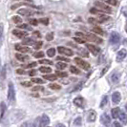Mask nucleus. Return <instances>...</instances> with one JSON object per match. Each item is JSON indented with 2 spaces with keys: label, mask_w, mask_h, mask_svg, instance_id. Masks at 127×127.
I'll return each mask as SVG.
<instances>
[{
  "label": "nucleus",
  "mask_w": 127,
  "mask_h": 127,
  "mask_svg": "<svg viewBox=\"0 0 127 127\" xmlns=\"http://www.w3.org/2000/svg\"><path fill=\"white\" fill-rule=\"evenodd\" d=\"M46 39H47V41H51L54 39V33L53 32H49L47 35H46Z\"/></svg>",
  "instance_id": "nucleus-46"
},
{
  "label": "nucleus",
  "mask_w": 127,
  "mask_h": 127,
  "mask_svg": "<svg viewBox=\"0 0 127 127\" xmlns=\"http://www.w3.org/2000/svg\"><path fill=\"white\" fill-rule=\"evenodd\" d=\"M8 99L11 104L15 102V91L13 88V84L12 82L9 83V91H8Z\"/></svg>",
  "instance_id": "nucleus-1"
},
{
  "label": "nucleus",
  "mask_w": 127,
  "mask_h": 127,
  "mask_svg": "<svg viewBox=\"0 0 127 127\" xmlns=\"http://www.w3.org/2000/svg\"><path fill=\"white\" fill-rule=\"evenodd\" d=\"M57 60H60V61H65V62H70V59L68 58V57H57Z\"/></svg>",
  "instance_id": "nucleus-40"
},
{
  "label": "nucleus",
  "mask_w": 127,
  "mask_h": 127,
  "mask_svg": "<svg viewBox=\"0 0 127 127\" xmlns=\"http://www.w3.org/2000/svg\"><path fill=\"white\" fill-rule=\"evenodd\" d=\"M29 126V122L28 121H26V122H24V123H22V125L20 127H28Z\"/></svg>",
  "instance_id": "nucleus-57"
},
{
  "label": "nucleus",
  "mask_w": 127,
  "mask_h": 127,
  "mask_svg": "<svg viewBox=\"0 0 127 127\" xmlns=\"http://www.w3.org/2000/svg\"><path fill=\"white\" fill-rule=\"evenodd\" d=\"M22 86H25V87H31L32 86V82L30 81H24V82H21Z\"/></svg>",
  "instance_id": "nucleus-49"
},
{
  "label": "nucleus",
  "mask_w": 127,
  "mask_h": 127,
  "mask_svg": "<svg viewBox=\"0 0 127 127\" xmlns=\"http://www.w3.org/2000/svg\"><path fill=\"white\" fill-rule=\"evenodd\" d=\"M121 40V37H120V34L118 32H112L111 33V36H110V43L113 45H117Z\"/></svg>",
  "instance_id": "nucleus-6"
},
{
  "label": "nucleus",
  "mask_w": 127,
  "mask_h": 127,
  "mask_svg": "<svg viewBox=\"0 0 127 127\" xmlns=\"http://www.w3.org/2000/svg\"><path fill=\"white\" fill-rule=\"evenodd\" d=\"M30 127H36V125H35V123H32V124L30 125Z\"/></svg>",
  "instance_id": "nucleus-60"
},
{
  "label": "nucleus",
  "mask_w": 127,
  "mask_h": 127,
  "mask_svg": "<svg viewBox=\"0 0 127 127\" xmlns=\"http://www.w3.org/2000/svg\"><path fill=\"white\" fill-rule=\"evenodd\" d=\"M119 119L121 120V121L123 123V124H126V114L124 112H121L119 115Z\"/></svg>",
  "instance_id": "nucleus-24"
},
{
  "label": "nucleus",
  "mask_w": 127,
  "mask_h": 127,
  "mask_svg": "<svg viewBox=\"0 0 127 127\" xmlns=\"http://www.w3.org/2000/svg\"><path fill=\"white\" fill-rule=\"evenodd\" d=\"M34 41L32 38H25L23 41H22V44L24 45H33Z\"/></svg>",
  "instance_id": "nucleus-27"
},
{
  "label": "nucleus",
  "mask_w": 127,
  "mask_h": 127,
  "mask_svg": "<svg viewBox=\"0 0 127 127\" xmlns=\"http://www.w3.org/2000/svg\"><path fill=\"white\" fill-rule=\"evenodd\" d=\"M49 87L53 90H59L61 87H60V85H58V84H50L49 85Z\"/></svg>",
  "instance_id": "nucleus-43"
},
{
  "label": "nucleus",
  "mask_w": 127,
  "mask_h": 127,
  "mask_svg": "<svg viewBox=\"0 0 127 127\" xmlns=\"http://www.w3.org/2000/svg\"><path fill=\"white\" fill-rule=\"evenodd\" d=\"M36 65H37V63H36V62H32V63L28 64V65L26 66V68H27V69H30V68H33V67H35Z\"/></svg>",
  "instance_id": "nucleus-48"
},
{
  "label": "nucleus",
  "mask_w": 127,
  "mask_h": 127,
  "mask_svg": "<svg viewBox=\"0 0 127 127\" xmlns=\"http://www.w3.org/2000/svg\"><path fill=\"white\" fill-rule=\"evenodd\" d=\"M13 35H15L16 37L21 38V39L26 37V36L28 35L27 32H25V31H21V30H18V29H14V30L13 31Z\"/></svg>",
  "instance_id": "nucleus-9"
},
{
  "label": "nucleus",
  "mask_w": 127,
  "mask_h": 127,
  "mask_svg": "<svg viewBox=\"0 0 127 127\" xmlns=\"http://www.w3.org/2000/svg\"><path fill=\"white\" fill-rule=\"evenodd\" d=\"M36 74H37V72H36L35 70H31L30 72H29V76H34Z\"/></svg>",
  "instance_id": "nucleus-51"
},
{
  "label": "nucleus",
  "mask_w": 127,
  "mask_h": 127,
  "mask_svg": "<svg viewBox=\"0 0 127 127\" xmlns=\"http://www.w3.org/2000/svg\"><path fill=\"white\" fill-rule=\"evenodd\" d=\"M32 91H39V90H43V88H41V87H39V86H35V87H33L32 88Z\"/></svg>",
  "instance_id": "nucleus-54"
},
{
  "label": "nucleus",
  "mask_w": 127,
  "mask_h": 127,
  "mask_svg": "<svg viewBox=\"0 0 127 127\" xmlns=\"http://www.w3.org/2000/svg\"><path fill=\"white\" fill-rule=\"evenodd\" d=\"M86 47H87V49H88L94 56H97L99 51H100V49H99L97 46H95V45H93V44H86Z\"/></svg>",
  "instance_id": "nucleus-8"
},
{
  "label": "nucleus",
  "mask_w": 127,
  "mask_h": 127,
  "mask_svg": "<svg viewBox=\"0 0 127 127\" xmlns=\"http://www.w3.org/2000/svg\"><path fill=\"white\" fill-rule=\"evenodd\" d=\"M57 51L59 54H62V55H65V56H68V57H71L74 55V52L72 51L69 48H66V47H57Z\"/></svg>",
  "instance_id": "nucleus-4"
},
{
  "label": "nucleus",
  "mask_w": 127,
  "mask_h": 127,
  "mask_svg": "<svg viewBox=\"0 0 127 127\" xmlns=\"http://www.w3.org/2000/svg\"><path fill=\"white\" fill-rule=\"evenodd\" d=\"M7 110V106L5 102H1L0 103V120H2L4 118V115Z\"/></svg>",
  "instance_id": "nucleus-18"
},
{
  "label": "nucleus",
  "mask_w": 127,
  "mask_h": 127,
  "mask_svg": "<svg viewBox=\"0 0 127 127\" xmlns=\"http://www.w3.org/2000/svg\"><path fill=\"white\" fill-rule=\"evenodd\" d=\"M74 40H75L76 42H77V43H84V42H85V39L80 38V37H75Z\"/></svg>",
  "instance_id": "nucleus-47"
},
{
  "label": "nucleus",
  "mask_w": 127,
  "mask_h": 127,
  "mask_svg": "<svg viewBox=\"0 0 127 127\" xmlns=\"http://www.w3.org/2000/svg\"><path fill=\"white\" fill-rule=\"evenodd\" d=\"M57 76L56 75H44L43 78L44 79H47V80H50V81H55L57 80Z\"/></svg>",
  "instance_id": "nucleus-23"
},
{
  "label": "nucleus",
  "mask_w": 127,
  "mask_h": 127,
  "mask_svg": "<svg viewBox=\"0 0 127 127\" xmlns=\"http://www.w3.org/2000/svg\"><path fill=\"white\" fill-rule=\"evenodd\" d=\"M38 22H40V23H42L43 25H48L49 24V19L47 18V17H42V18H40L39 20H38Z\"/></svg>",
  "instance_id": "nucleus-33"
},
{
  "label": "nucleus",
  "mask_w": 127,
  "mask_h": 127,
  "mask_svg": "<svg viewBox=\"0 0 127 127\" xmlns=\"http://www.w3.org/2000/svg\"><path fill=\"white\" fill-rule=\"evenodd\" d=\"M32 35H33L34 37H38V38L41 37V34H40V32H38V31H34L33 33H32Z\"/></svg>",
  "instance_id": "nucleus-50"
},
{
  "label": "nucleus",
  "mask_w": 127,
  "mask_h": 127,
  "mask_svg": "<svg viewBox=\"0 0 127 127\" xmlns=\"http://www.w3.org/2000/svg\"><path fill=\"white\" fill-rule=\"evenodd\" d=\"M92 31L95 32V33H97V34H99V35H102L104 32H103V30H102L100 27H98V26H95L93 29H92Z\"/></svg>",
  "instance_id": "nucleus-21"
},
{
  "label": "nucleus",
  "mask_w": 127,
  "mask_h": 127,
  "mask_svg": "<svg viewBox=\"0 0 127 127\" xmlns=\"http://www.w3.org/2000/svg\"><path fill=\"white\" fill-rule=\"evenodd\" d=\"M39 71L41 72V73H43V74H48V73H51L52 72V69L50 67H40L39 68Z\"/></svg>",
  "instance_id": "nucleus-28"
},
{
  "label": "nucleus",
  "mask_w": 127,
  "mask_h": 127,
  "mask_svg": "<svg viewBox=\"0 0 127 127\" xmlns=\"http://www.w3.org/2000/svg\"><path fill=\"white\" fill-rule=\"evenodd\" d=\"M4 38V24L0 23V44H2Z\"/></svg>",
  "instance_id": "nucleus-22"
},
{
  "label": "nucleus",
  "mask_w": 127,
  "mask_h": 127,
  "mask_svg": "<svg viewBox=\"0 0 127 127\" xmlns=\"http://www.w3.org/2000/svg\"><path fill=\"white\" fill-rule=\"evenodd\" d=\"M42 41H37L36 43H33V48L35 49V50H38V49H40L41 47H42Z\"/></svg>",
  "instance_id": "nucleus-37"
},
{
  "label": "nucleus",
  "mask_w": 127,
  "mask_h": 127,
  "mask_svg": "<svg viewBox=\"0 0 127 127\" xmlns=\"http://www.w3.org/2000/svg\"><path fill=\"white\" fill-rule=\"evenodd\" d=\"M114 127H122V125H121V123H120V122L115 121V122H114Z\"/></svg>",
  "instance_id": "nucleus-53"
},
{
  "label": "nucleus",
  "mask_w": 127,
  "mask_h": 127,
  "mask_svg": "<svg viewBox=\"0 0 127 127\" xmlns=\"http://www.w3.org/2000/svg\"><path fill=\"white\" fill-rule=\"evenodd\" d=\"M96 120V113L94 110H91L87 115V121L88 122H94Z\"/></svg>",
  "instance_id": "nucleus-12"
},
{
  "label": "nucleus",
  "mask_w": 127,
  "mask_h": 127,
  "mask_svg": "<svg viewBox=\"0 0 127 127\" xmlns=\"http://www.w3.org/2000/svg\"><path fill=\"white\" fill-rule=\"evenodd\" d=\"M74 104L77 106V107H79V108H81L83 107V105H84V99H83L82 97H76L74 99Z\"/></svg>",
  "instance_id": "nucleus-17"
},
{
  "label": "nucleus",
  "mask_w": 127,
  "mask_h": 127,
  "mask_svg": "<svg viewBox=\"0 0 127 127\" xmlns=\"http://www.w3.org/2000/svg\"><path fill=\"white\" fill-rule=\"evenodd\" d=\"M56 76H59V77H66V76H68V74L65 73V72H59V71H57Z\"/></svg>",
  "instance_id": "nucleus-35"
},
{
  "label": "nucleus",
  "mask_w": 127,
  "mask_h": 127,
  "mask_svg": "<svg viewBox=\"0 0 127 127\" xmlns=\"http://www.w3.org/2000/svg\"><path fill=\"white\" fill-rule=\"evenodd\" d=\"M95 6L101 10L103 12H107V13H111V8L106 4V3H103V2H100V1H95Z\"/></svg>",
  "instance_id": "nucleus-2"
},
{
  "label": "nucleus",
  "mask_w": 127,
  "mask_h": 127,
  "mask_svg": "<svg viewBox=\"0 0 127 127\" xmlns=\"http://www.w3.org/2000/svg\"><path fill=\"white\" fill-rule=\"evenodd\" d=\"M100 122H101L104 126L106 127L109 126L111 124V118L106 113H104V114H102L100 116Z\"/></svg>",
  "instance_id": "nucleus-5"
},
{
  "label": "nucleus",
  "mask_w": 127,
  "mask_h": 127,
  "mask_svg": "<svg viewBox=\"0 0 127 127\" xmlns=\"http://www.w3.org/2000/svg\"><path fill=\"white\" fill-rule=\"evenodd\" d=\"M70 71H71V73H72V74H75V75H79V74H80V71L78 70L77 68H76L75 66H71Z\"/></svg>",
  "instance_id": "nucleus-31"
},
{
  "label": "nucleus",
  "mask_w": 127,
  "mask_h": 127,
  "mask_svg": "<svg viewBox=\"0 0 127 127\" xmlns=\"http://www.w3.org/2000/svg\"><path fill=\"white\" fill-rule=\"evenodd\" d=\"M81 118L80 117H78V118H76V120H75V121H74V124L75 125H76V126H80L81 125Z\"/></svg>",
  "instance_id": "nucleus-39"
},
{
  "label": "nucleus",
  "mask_w": 127,
  "mask_h": 127,
  "mask_svg": "<svg viewBox=\"0 0 127 127\" xmlns=\"http://www.w3.org/2000/svg\"><path fill=\"white\" fill-rule=\"evenodd\" d=\"M32 96H34V97H39V95L38 94H32Z\"/></svg>",
  "instance_id": "nucleus-59"
},
{
  "label": "nucleus",
  "mask_w": 127,
  "mask_h": 127,
  "mask_svg": "<svg viewBox=\"0 0 127 127\" xmlns=\"http://www.w3.org/2000/svg\"><path fill=\"white\" fill-rule=\"evenodd\" d=\"M50 123V119L47 115H43L41 117V120H40V122H39V127H46L48 124Z\"/></svg>",
  "instance_id": "nucleus-10"
},
{
  "label": "nucleus",
  "mask_w": 127,
  "mask_h": 127,
  "mask_svg": "<svg viewBox=\"0 0 127 127\" xmlns=\"http://www.w3.org/2000/svg\"><path fill=\"white\" fill-rule=\"evenodd\" d=\"M107 102H108V96L107 95H105V96H103V98H102L101 100V103H100V107H104L106 104H107Z\"/></svg>",
  "instance_id": "nucleus-32"
},
{
  "label": "nucleus",
  "mask_w": 127,
  "mask_h": 127,
  "mask_svg": "<svg viewBox=\"0 0 127 127\" xmlns=\"http://www.w3.org/2000/svg\"><path fill=\"white\" fill-rule=\"evenodd\" d=\"M84 39L92 41V42H95V43H101L102 42L101 38H98L94 34H84Z\"/></svg>",
  "instance_id": "nucleus-7"
},
{
  "label": "nucleus",
  "mask_w": 127,
  "mask_h": 127,
  "mask_svg": "<svg viewBox=\"0 0 127 127\" xmlns=\"http://www.w3.org/2000/svg\"><path fill=\"white\" fill-rule=\"evenodd\" d=\"M19 29H27V30H32V28L27 24H18Z\"/></svg>",
  "instance_id": "nucleus-42"
},
{
  "label": "nucleus",
  "mask_w": 127,
  "mask_h": 127,
  "mask_svg": "<svg viewBox=\"0 0 127 127\" xmlns=\"http://www.w3.org/2000/svg\"><path fill=\"white\" fill-rule=\"evenodd\" d=\"M44 53L43 52H35L34 54H33V57H36V58H41V57H44Z\"/></svg>",
  "instance_id": "nucleus-34"
},
{
  "label": "nucleus",
  "mask_w": 127,
  "mask_h": 127,
  "mask_svg": "<svg viewBox=\"0 0 127 127\" xmlns=\"http://www.w3.org/2000/svg\"><path fill=\"white\" fill-rule=\"evenodd\" d=\"M39 63H40V64H49V65H52V64H53V61H51V60H48V59H42V60H40V61H39Z\"/></svg>",
  "instance_id": "nucleus-45"
},
{
  "label": "nucleus",
  "mask_w": 127,
  "mask_h": 127,
  "mask_svg": "<svg viewBox=\"0 0 127 127\" xmlns=\"http://www.w3.org/2000/svg\"><path fill=\"white\" fill-rule=\"evenodd\" d=\"M121 99V95L120 92H114L112 94V101L114 104H119Z\"/></svg>",
  "instance_id": "nucleus-11"
},
{
  "label": "nucleus",
  "mask_w": 127,
  "mask_h": 127,
  "mask_svg": "<svg viewBox=\"0 0 127 127\" xmlns=\"http://www.w3.org/2000/svg\"><path fill=\"white\" fill-rule=\"evenodd\" d=\"M88 22L91 23V24H97V23H100V22L98 21V19L94 18V17H90V18L88 19Z\"/></svg>",
  "instance_id": "nucleus-36"
},
{
  "label": "nucleus",
  "mask_w": 127,
  "mask_h": 127,
  "mask_svg": "<svg viewBox=\"0 0 127 127\" xmlns=\"http://www.w3.org/2000/svg\"><path fill=\"white\" fill-rule=\"evenodd\" d=\"M18 13L19 14H21V15H26V16H29V15H31L33 13L32 11H31L30 9H25V8H23V9H20L18 10Z\"/></svg>",
  "instance_id": "nucleus-15"
},
{
  "label": "nucleus",
  "mask_w": 127,
  "mask_h": 127,
  "mask_svg": "<svg viewBox=\"0 0 127 127\" xmlns=\"http://www.w3.org/2000/svg\"><path fill=\"white\" fill-rule=\"evenodd\" d=\"M57 127H66V126H65L64 124H62V123H58L57 125Z\"/></svg>",
  "instance_id": "nucleus-58"
},
{
  "label": "nucleus",
  "mask_w": 127,
  "mask_h": 127,
  "mask_svg": "<svg viewBox=\"0 0 127 127\" xmlns=\"http://www.w3.org/2000/svg\"><path fill=\"white\" fill-rule=\"evenodd\" d=\"M81 86H82V82H80L79 84H77L76 87H75V89L72 90V91H77V90H79L80 88H81Z\"/></svg>",
  "instance_id": "nucleus-52"
},
{
  "label": "nucleus",
  "mask_w": 127,
  "mask_h": 127,
  "mask_svg": "<svg viewBox=\"0 0 127 127\" xmlns=\"http://www.w3.org/2000/svg\"><path fill=\"white\" fill-rule=\"evenodd\" d=\"M15 57L18 59L19 61H26L29 57H27V56H24V55H22V54H16L15 55Z\"/></svg>",
  "instance_id": "nucleus-25"
},
{
  "label": "nucleus",
  "mask_w": 127,
  "mask_h": 127,
  "mask_svg": "<svg viewBox=\"0 0 127 127\" xmlns=\"http://www.w3.org/2000/svg\"><path fill=\"white\" fill-rule=\"evenodd\" d=\"M29 23L31 24V25H33V26H36L38 24V20L35 18H30L29 19Z\"/></svg>",
  "instance_id": "nucleus-41"
},
{
  "label": "nucleus",
  "mask_w": 127,
  "mask_h": 127,
  "mask_svg": "<svg viewBox=\"0 0 127 127\" xmlns=\"http://www.w3.org/2000/svg\"><path fill=\"white\" fill-rule=\"evenodd\" d=\"M80 53H81L80 55H82V56H84L85 57H88V54H87V52H86V51H81Z\"/></svg>",
  "instance_id": "nucleus-56"
},
{
  "label": "nucleus",
  "mask_w": 127,
  "mask_h": 127,
  "mask_svg": "<svg viewBox=\"0 0 127 127\" xmlns=\"http://www.w3.org/2000/svg\"><path fill=\"white\" fill-rule=\"evenodd\" d=\"M16 73H17L18 75H23V74H24V70H22V69H18V70H16Z\"/></svg>",
  "instance_id": "nucleus-55"
},
{
  "label": "nucleus",
  "mask_w": 127,
  "mask_h": 127,
  "mask_svg": "<svg viewBox=\"0 0 127 127\" xmlns=\"http://www.w3.org/2000/svg\"><path fill=\"white\" fill-rule=\"evenodd\" d=\"M32 82H35V83H38V84H43V83L45 82L43 79H41V78H32Z\"/></svg>",
  "instance_id": "nucleus-44"
},
{
  "label": "nucleus",
  "mask_w": 127,
  "mask_h": 127,
  "mask_svg": "<svg viewBox=\"0 0 127 127\" xmlns=\"http://www.w3.org/2000/svg\"><path fill=\"white\" fill-rule=\"evenodd\" d=\"M125 57H126V50L125 49H122L117 55V61L118 62H121V61H122L125 58Z\"/></svg>",
  "instance_id": "nucleus-13"
},
{
  "label": "nucleus",
  "mask_w": 127,
  "mask_h": 127,
  "mask_svg": "<svg viewBox=\"0 0 127 127\" xmlns=\"http://www.w3.org/2000/svg\"><path fill=\"white\" fill-rule=\"evenodd\" d=\"M90 13H93V14H99V16L104 14L103 12L100 11V10H98L97 8H92V9H90Z\"/></svg>",
  "instance_id": "nucleus-20"
},
{
  "label": "nucleus",
  "mask_w": 127,
  "mask_h": 127,
  "mask_svg": "<svg viewBox=\"0 0 127 127\" xmlns=\"http://www.w3.org/2000/svg\"><path fill=\"white\" fill-rule=\"evenodd\" d=\"M75 62H76L80 68H82L83 70H89L90 69V64L87 61H84L83 59L79 58V57H76L75 58Z\"/></svg>",
  "instance_id": "nucleus-3"
},
{
  "label": "nucleus",
  "mask_w": 127,
  "mask_h": 127,
  "mask_svg": "<svg viewBox=\"0 0 127 127\" xmlns=\"http://www.w3.org/2000/svg\"><path fill=\"white\" fill-rule=\"evenodd\" d=\"M15 50L16 51L20 52V53H28V52L30 51V49L28 48V47H26V46H22V45L20 44H16L15 45Z\"/></svg>",
  "instance_id": "nucleus-16"
},
{
  "label": "nucleus",
  "mask_w": 127,
  "mask_h": 127,
  "mask_svg": "<svg viewBox=\"0 0 127 127\" xmlns=\"http://www.w3.org/2000/svg\"><path fill=\"white\" fill-rule=\"evenodd\" d=\"M105 3L111 5V6H116L118 4V1L117 0H105Z\"/></svg>",
  "instance_id": "nucleus-38"
},
{
  "label": "nucleus",
  "mask_w": 127,
  "mask_h": 127,
  "mask_svg": "<svg viewBox=\"0 0 127 127\" xmlns=\"http://www.w3.org/2000/svg\"><path fill=\"white\" fill-rule=\"evenodd\" d=\"M47 55H48V57H53L55 55H56V49H55V48H50V49H48Z\"/></svg>",
  "instance_id": "nucleus-30"
},
{
  "label": "nucleus",
  "mask_w": 127,
  "mask_h": 127,
  "mask_svg": "<svg viewBox=\"0 0 127 127\" xmlns=\"http://www.w3.org/2000/svg\"><path fill=\"white\" fill-rule=\"evenodd\" d=\"M121 113V109L119 107H116V108H113L112 111H111V114H112V117L114 119H118L119 118V115Z\"/></svg>",
  "instance_id": "nucleus-19"
},
{
  "label": "nucleus",
  "mask_w": 127,
  "mask_h": 127,
  "mask_svg": "<svg viewBox=\"0 0 127 127\" xmlns=\"http://www.w3.org/2000/svg\"><path fill=\"white\" fill-rule=\"evenodd\" d=\"M120 79H121V73H114L111 76V81L114 84H118L120 82Z\"/></svg>",
  "instance_id": "nucleus-14"
},
{
  "label": "nucleus",
  "mask_w": 127,
  "mask_h": 127,
  "mask_svg": "<svg viewBox=\"0 0 127 127\" xmlns=\"http://www.w3.org/2000/svg\"><path fill=\"white\" fill-rule=\"evenodd\" d=\"M56 67H57L58 70H64L67 67V64L64 63V62H57L56 64Z\"/></svg>",
  "instance_id": "nucleus-26"
},
{
  "label": "nucleus",
  "mask_w": 127,
  "mask_h": 127,
  "mask_svg": "<svg viewBox=\"0 0 127 127\" xmlns=\"http://www.w3.org/2000/svg\"><path fill=\"white\" fill-rule=\"evenodd\" d=\"M13 21L15 23V24H20V23H22V18L20 17V16H18V15H14V16H13Z\"/></svg>",
  "instance_id": "nucleus-29"
},
{
  "label": "nucleus",
  "mask_w": 127,
  "mask_h": 127,
  "mask_svg": "<svg viewBox=\"0 0 127 127\" xmlns=\"http://www.w3.org/2000/svg\"><path fill=\"white\" fill-rule=\"evenodd\" d=\"M46 127H50V126H46Z\"/></svg>",
  "instance_id": "nucleus-61"
}]
</instances>
